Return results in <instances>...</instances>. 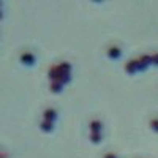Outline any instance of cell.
<instances>
[{
    "label": "cell",
    "instance_id": "6da1fadb",
    "mask_svg": "<svg viewBox=\"0 0 158 158\" xmlns=\"http://www.w3.org/2000/svg\"><path fill=\"white\" fill-rule=\"evenodd\" d=\"M149 65H152V56L149 54H141L138 57V67H139V71H144Z\"/></svg>",
    "mask_w": 158,
    "mask_h": 158
},
{
    "label": "cell",
    "instance_id": "7a4b0ae2",
    "mask_svg": "<svg viewBox=\"0 0 158 158\" xmlns=\"http://www.w3.org/2000/svg\"><path fill=\"white\" fill-rule=\"evenodd\" d=\"M48 76L51 77V82H52V81H59V79H60V76H62V73H60V68H59V65H52V67L49 68V73H48Z\"/></svg>",
    "mask_w": 158,
    "mask_h": 158
},
{
    "label": "cell",
    "instance_id": "3957f363",
    "mask_svg": "<svg viewBox=\"0 0 158 158\" xmlns=\"http://www.w3.org/2000/svg\"><path fill=\"white\" fill-rule=\"evenodd\" d=\"M138 70H139V67H138V59H131V60H128V62L125 63V71H127V73L133 74V73H136Z\"/></svg>",
    "mask_w": 158,
    "mask_h": 158
},
{
    "label": "cell",
    "instance_id": "277c9868",
    "mask_svg": "<svg viewBox=\"0 0 158 158\" xmlns=\"http://www.w3.org/2000/svg\"><path fill=\"white\" fill-rule=\"evenodd\" d=\"M56 118H57V111H56V109H52V108H48V109H44V112H43V120L54 122Z\"/></svg>",
    "mask_w": 158,
    "mask_h": 158
},
{
    "label": "cell",
    "instance_id": "5b68a950",
    "mask_svg": "<svg viewBox=\"0 0 158 158\" xmlns=\"http://www.w3.org/2000/svg\"><path fill=\"white\" fill-rule=\"evenodd\" d=\"M120 56H122V51H120V48H118V46H109L108 48V57L118 59Z\"/></svg>",
    "mask_w": 158,
    "mask_h": 158
},
{
    "label": "cell",
    "instance_id": "8992f818",
    "mask_svg": "<svg viewBox=\"0 0 158 158\" xmlns=\"http://www.w3.org/2000/svg\"><path fill=\"white\" fill-rule=\"evenodd\" d=\"M21 62L25 63V65H33L35 63V56L32 54V52H24V54L21 56Z\"/></svg>",
    "mask_w": 158,
    "mask_h": 158
},
{
    "label": "cell",
    "instance_id": "52a82bcc",
    "mask_svg": "<svg viewBox=\"0 0 158 158\" xmlns=\"http://www.w3.org/2000/svg\"><path fill=\"white\" fill-rule=\"evenodd\" d=\"M59 68H60V73H62V74H70L71 65H70L68 62H60V63H59Z\"/></svg>",
    "mask_w": 158,
    "mask_h": 158
},
{
    "label": "cell",
    "instance_id": "ba28073f",
    "mask_svg": "<svg viewBox=\"0 0 158 158\" xmlns=\"http://www.w3.org/2000/svg\"><path fill=\"white\" fill-rule=\"evenodd\" d=\"M89 127H90V131H95V133H100V130H101V122L100 120H90V123H89Z\"/></svg>",
    "mask_w": 158,
    "mask_h": 158
},
{
    "label": "cell",
    "instance_id": "9c48e42d",
    "mask_svg": "<svg viewBox=\"0 0 158 158\" xmlns=\"http://www.w3.org/2000/svg\"><path fill=\"white\" fill-rule=\"evenodd\" d=\"M41 130L43 131H52V128H54V122H49V120H43L41 122Z\"/></svg>",
    "mask_w": 158,
    "mask_h": 158
},
{
    "label": "cell",
    "instance_id": "30bf717a",
    "mask_svg": "<svg viewBox=\"0 0 158 158\" xmlns=\"http://www.w3.org/2000/svg\"><path fill=\"white\" fill-rule=\"evenodd\" d=\"M62 85H63V84H60L59 81H52V82H51V92L57 94V92H60V90H62Z\"/></svg>",
    "mask_w": 158,
    "mask_h": 158
},
{
    "label": "cell",
    "instance_id": "8fae6325",
    "mask_svg": "<svg viewBox=\"0 0 158 158\" xmlns=\"http://www.w3.org/2000/svg\"><path fill=\"white\" fill-rule=\"evenodd\" d=\"M90 141H92V142H100V141H101V133L90 131Z\"/></svg>",
    "mask_w": 158,
    "mask_h": 158
},
{
    "label": "cell",
    "instance_id": "7c38bea8",
    "mask_svg": "<svg viewBox=\"0 0 158 158\" xmlns=\"http://www.w3.org/2000/svg\"><path fill=\"white\" fill-rule=\"evenodd\" d=\"M150 127H152L155 131H158V118H152V120H150Z\"/></svg>",
    "mask_w": 158,
    "mask_h": 158
},
{
    "label": "cell",
    "instance_id": "4fadbf2b",
    "mask_svg": "<svg viewBox=\"0 0 158 158\" xmlns=\"http://www.w3.org/2000/svg\"><path fill=\"white\" fill-rule=\"evenodd\" d=\"M152 65H158V52L152 54Z\"/></svg>",
    "mask_w": 158,
    "mask_h": 158
},
{
    "label": "cell",
    "instance_id": "5bb4252c",
    "mask_svg": "<svg viewBox=\"0 0 158 158\" xmlns=\"http://www.w3.org/2000/svg\"><path fill=\"white\" fill-rule=\"evenodd\" d=\"M104 158H117L115 153H108V155H104Z\"/></svg>",
    "mask_w": 158,
    "mask_h": 158
}]
</instances>
